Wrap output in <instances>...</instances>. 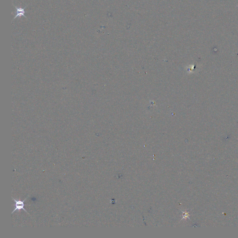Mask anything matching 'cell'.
Masks as SVG:
<instances>
[{
	"instance_id": "obj_1",
	"label": "cell",
	"mask_w": 238,
	"mask_h": 238,
	"mask_svg": "<svg viewBox=\"0 0 238 238\" xmlns=\"http://www.w3.org/2000/svg\"><path fill=\"white\" fill-rule=\"evenodd\" d=\"M27 198V197L23 201H21L20 200H15V199L12 197V199L13 200V201H14L15 202V204L14 205V206H15V209H14V210H13L12 213H14L15 211H16V210L20 211V210H21V209H23V210H24L25 212H26V213H27L28 214H29L27 211L24 208V202H25V201L26 200Z\"/></svg>"
},
{
	"instance_id": "obj_2",
	"label": "cell",
	"mask_w": 238,
	"mask_h": 238,
	"mask_svg": "<svg viewBox=\"0 0 238 238\" xmlns=\"http://www.w3.org/2000/svg\"><path fill=\"white\" fill-rule=\"evenodd\" d=\"M13 6H14L15 8H16V10H17V14H16V15L14 17L13 20H14L17 17H20V16H23L27 18V17L25 15V9L26 8L27 6H25L24 8H20V7H16V6H15L14 4H13Z\"/></svg>"
}]
</instances>
